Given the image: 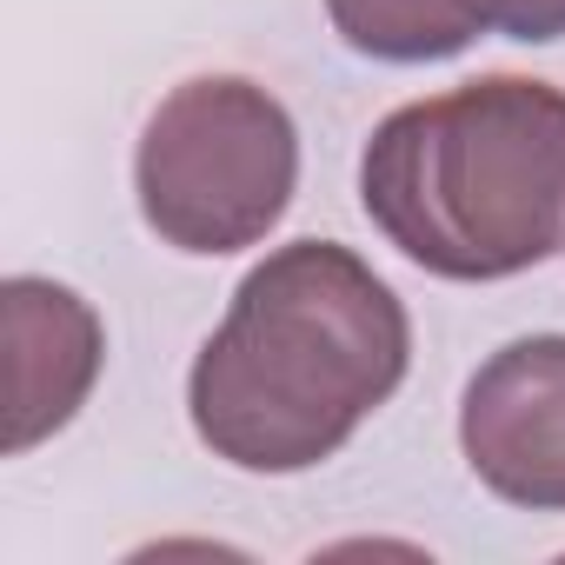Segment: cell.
Listing matches in <instances>:
<instances>
[{"label":"cell","mask_w":565,"mask_h":565,"mask_svg":"<svg viewBox=\"0 0 565 565\" xmlns=\"http://www.w3.org/2000/svg\"><path fill=\"white\" fill-rule=\"evenodd\" d=\"M413 327L386 279L340 239L266 253L186 373V413L239 472L333 459L406 380Z\"/></svg>","instance_id":"obj_1"},{"label":"cell","mask_w":565,"mask_h":565,"mask_svg":"<svg viewBox=\"0 0 565 565\" xmlns=\"http://www.w3.org/2000/svg\"><path fill=\"white\" fill-rule=\"evenodd\" d=\"M366 220L439 279H512L565 246V94L486 74L380 120Z\"/></svg>","instance_id":"obj_2"},{"label":"cell","mask_w":565,"mask_h":565,"mask_svg":"<svg viewBox=\"0 0 565 565\" xmlns=\"http://www.w3.org/2000/svg\"><path fill=\"white\" fill-rule=\"evenodd\" d=\"M300 186L294 114L239 74L180 81L134 153V193L147 226L200 259L259 246Z\"/></svg>","instance_id":"obj_3"},{"label":"cell","mask_w":565,"mask_h":565,"mask_svg":"<svg viewBox=\"0 0 565 565\" xmlns=\"http://www.w3.org/2000/svg\"><path fill=\"white\" fill-rule=\"evenodd\" d=\"M472 479L525 512H565V333L499 347L459 406Z\"/></svg>","instance_id":"obj_4"},{"label":"cell","mask_w":565,"mask_h":565,"mask_svg":"<svg viewBox=\"0 0 565 565\" xmlns=\"http://www.w3.org/2000/svg\"><path fill=\"white\" fill-rule=\"evenodd\" d=\"M0 313H8V452L21 459L87 406L107 333L74 287L34 273H14L0 287Z\"/></svg>","instance_id":"obj_5"},{"label":"cell","mask_w":565,"mask_h":565,"mask_svg":"<svg viewBox=\"0 0 565 565\" xmlns=\"http://www.w3.org/2000/svg\"><path fill=\"white\" fill-rule=\"evenodd\" d=\"M327 14L353 54L393 61V67L452 61L479 41V28L459 14V0H327Z\"/></svg>","instance_id":"obj_6"},{"label":"cell","mask_w":565,"mask_h":565,"mask_svg":"<svg viewBox=\"0 0 565 565\" xmlns=\"http://www.w3.org/2000/svg\"><path fill=\"white\" fill-rule=\"evenodd\" d=\"M459 14L479 34H505V41H565V0H459Z\"/></svg>","instance_id":"obj_7"}]
</instances>
